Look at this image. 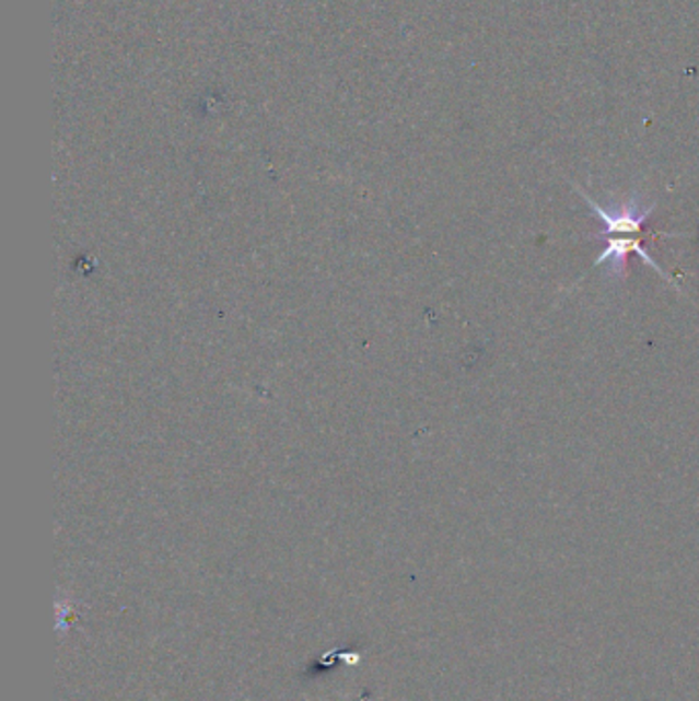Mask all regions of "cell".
Here are the masks:
<instances>
[{
	"label": "cell",
	"mask_w": 699,
	"mask_h": 701,
	"mask_svg": "<svg viewBox=\"0 0 699 701\" xmlns=\"http://www.w3.org/2000/svg\"><path fill=\"white\" fill-rule=\"evenodd\" d=\"M576 194L583 197L586 206L591 208V212L595 213V218H599L603 222L602 234H591V238H605V236H644V224L649 222L652 212L656 210V203L644 206L642 199L638 196H632L626 199L624 203L611 206L609 210L603 208L599 201H595L593 197L583 191L579 185H574Z\"/></svg>",
	"instance_id": "cell-1"
},
{
	"label": "cell",
	"mask_w": 699,
	"mask_h": 701,
	"mask_svg": "<svg viewBox=\"0 0 699 701\" xmlns=\"http://www.w3.org/2000/svg\"><path fill=\"white\" fill-rule=\"evenodd\" d=\"M605 238H607V246H605L602 255L595 259L591 269L599 267L603 262H609V273H611V278L626 279L628 278V259H630V255H638L642 261L651 265L652 269H654L661 278L667 279L671 285H675L677 290H681V288L673 281V278L668 276L667 271L661 269V265L654 261L651 255L644 250V246H642L644 236H605Z\"/></svg>",
	"instance_id": "cell-2"
}]
</instances>
